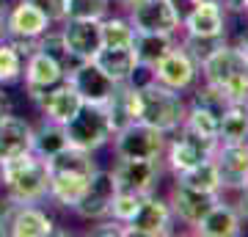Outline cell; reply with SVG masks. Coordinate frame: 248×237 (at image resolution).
<instances>
[{
	"label": "cell",
	"instance_id": "1",
	"mask_svg": "<svg viewBox=\"0 0 248 237\" xmlns=\"http://www.w3.org/2000/svg\"><path fill=\"white\" fill-rule=\"evenodd\" d=\"M185 111L187 102L179 91L160 86L152 78L146 83H135V122H143L163 135H171L182 127Z\"/></svg>",
	"mask_w": 248,
	"mask_h": 237
},
{
	"label": "cell",
	"instance_id": "26",
	"mask_svg": "<svg viewBox=\"0 0 248 237\" xmlns=\"http://www.w3.org/2000/svg\"><path fill=\"white\" fill-rule=\"evenodd\" d=\"M174 44L177 42L169 33H135L133 53L138 58V69H152Z\"/></svg>",
	"mask_w": 248,
	"mask_h": 237
},
{
	"label": "cell",
	"instance_id": "6",
	"mask_svg": "<svg viewBox=\"0 0 248 237\" xmlns=\"http://www.w3.org/2000/svg\"><path fill=\"white\" fill-rule=\"evenodd\" d=\"M218 141L213 138H202L190 132L187 127H179L177 132H171L169 141H166V152H163V166L169 168L171 174H179L185 168L202 163V160L213 158Z\"/></svg>",
	"mask_w": 248,
	"mask_h": 237
},
{
	"label": "cell",
	"instance_id": "11",
	"mask_svg": "<svg viewBox=\"0 0 248 237\" xmlns=\"http://www.w3.org/2000/svg\"><path fill=\"white\" fill-rule=\"evenodd\" d=\"M116 179H113V171L110 168H99L91 174L89 179V188H86V193L80 196V202L75 204V215L80 221H86V223H94V221H102L108 218V212H110V202H113L116 196Z\"/></svg>",
	"mask_w": 248,
	"mask_h": 237
},
{
	"label": "cell",
	"instance_id": "7",
	"mask_svg": "<svg viewBox=\"0 0 248 237\" xmlns=\"http://www.w3.org/2000/svg\"><path fill=\"white\" fill-rule=\"evenodd\" d=\"M130 22L138 33H169L177 36L182 28V9L177 0H138L130 6Z\"/></svg>",
	"mask_w": 248,
	"mask_h": 237
},
{
	"label": "cell",
	"instance_id": "43",
	"mask_svg": "<svg viewBox=\"0 0 248 237\" xmlns=\"http://www.w3.org/2000/svg\"><path fill=\"white\" fill-rule=\"evenodd\" d=\"M246 108H248V99H246Z\"/></svg>",
	"mask_w": 248,
	"mask_h": 237
},
{
	"label": "cell",
	"instance_id": "14",
	"mask_svg": "<svg viewBox=\"0 0 248 237\" xmlns=\"http://www.w3.org/2000/svg\"><path fill=\"white\" fill-rule=\"evenodd\" d=\"M66 80H69L72 88L80 94L83 105H99V108L108 105V99L113 97L116 86H119L94 61H78L66 72Z\"/></svg>",
	"mask_w": 248,
	"mask_h": 237
},
{
	"label": "cell",
	"instance_id": "32",
	"mask_svg": "<svg viewBox=\"0 0 248 237\" xmlns=\"http://www.w3.org/2000/svg\"><path fill=\"white\" fill-rule=\"evenodd\" d=\"M113 0H66V19H105Z\"/></svg>",
	"mask_w": 248,
	"mask_h": 237
},
{
	"label": "cell",
	"instance_id": "34",
	"mask_svg": "<svg viewBox=\"0 0 248 237\" xmlns=\"http://www.w3.org/2000/svg\"><path fill=\"white\" fill-rule=\"evenodd\" d=\"M33 9H39L53 25H61L66 19V0H25Z\"/></svg>",
	"mask_w": 248,
	"mask_h": 237
},
{
	"label": "cell",
	"instance_id": "15",
	"mask_svg": "<svg viewBox=\"0 0 248 237\" xmlns=\"http://www.w3.org/2000/svg\"><path fill=\"white\" fill-rule=\"evenodd\" d=\"M6 202V226L9 235L14 237H50L55 235V221L53 215L39 207V204H19L11 199Z\"/></svg>",
	"mask_w": 248,
	"mask_h": 237
},
{
	"label": "cell",
	"instance_id": "39",
	"mask_svg": "<svg viewBox=\"0 0 248 237\" xmlns=\"http://www.w3.org/2000/svg\"><path fill=\"white\" fill-rule=\"evenodd\" d=\"M6 9H9V6H6V3L0 0V19H3V14H6Z\"/></svg>",
	"mask_w": 248,
	"mask_h": 237
},
{
	"label": "cell",
	"instance_id": "13",
	"mask_svg": "<svg viewBox=\"0 0 248 237\" xmlns=\"http://www.w3.org/2000/svg\"><path fill=\"white\" fill-rule=\"evenodd\" d=\"M163 160H127L116 158V166L110 168L119 190H133L138 196L155 193L163 176Z\"/></svg>",
	"mask_w": 248,
	"mask_h": 237
},
{
	"label": "cell",
	"instance_id": "38",
	"mask_svg": "<svg viewBox=\"0 0 248 237\" xmlns=\"http://www.w3.org/2000/svg\"><path fill=\"white\" fill-rule=\"evenodd\" d=\"M6 113H11V102H9V97H6L3 86H0V119H3Z\"/></svg>",
	"mask_w": 248,
	"mask_h": 237
},
{
	"label": "cell",
	"instance_id": "2",
	"mask_svg": "<svg viewBox=\"0 0 248 237\" xmlns=\"http://www.w3.org/2000/svg\"><path fill=\"white\" fill-rule=\"evenodd\" d=\"M0 185L6 190V199L19 204H42L47 199V174L45 158H39L33 152L17 155L0 163Z\"/></svg>",
	"mask_w": 248,
	"mask_h": 237
},
{
	"label": "cell",
	"instance_id": "12",
	"mask_svg": "<svg viewBox=\"0 0 248 237\" xmlns=\"http://www.w3.org/2000/svg\"><path fill=\"white\" fill-rule=\"evenodd\" d=\"M63 78H66V69H63L58 61H53L47 53H42V50H33V53L25 58V63H22L25 94L33 105H39V102L45 99L47 91L55 88Z\"/></svg>",
	"mask_w": 248,
	"mask_h": 237
},
{
	"label": "cell",
	"instance_id": "29",
	"mask_svg": "<svg viewBox=\"0 0 248 237\" xmlns=\"http://www.w3.org/2000/svg\"><path fill=\"white\" fill-rule=\"evenodd\" d=\"M135 31L130 17H105L102 19V47H133L135 42Z\"/></svg>",
	"mask_w": 248,
	"mask_h": 237
},
{
	"label": "cell",
	"instance_id": "5",
	"mask_svg": "<svg viewBox=\"0 0 248 237\" xmlns=\"http://www.w3.org/2000/svg\"><path fill=\"white\" fill-rule=\"evenodd\" d=\"M113 152L116 158L127 160H163L166 152V141L169 135H163L160 130L149 127L143 122H133L122 127L119 132H113Z\"/></svg>",
	"mask_w": 248,
	"mask_h": 237
},
{
	"label": "cell",
	"instance_id": "23",
	"mask_svg": "<svg viewBox=\"0 0 248 237\" xmlns=\"http://www.w3.org/2000/svg\"><path fill=\"white\" fill-rule=\"evenodd\" d=\"M91 61L97 63L113 83L135 80V72H138V58H135L133 47H102Z\"/></svg>",
	"mask_w": 248,
	"mask_h": 237
},
{
	"label": "cell",
	"instance_id": "10",
	"mask_svg": "<svg viewBox=\"0 0 248 237\" xmlns=\"http://www.w3.org/2000/svg\"><path fill=\"white\" fill-rule=\"evenodd\" d=\"M229 11L223 9L218 0H193L187 11H182V33L193 39H223L229 19Z\"/></svg>",
	"mask_w": 248,
	"mask_h": 237
},
{
	"label": "cell",
	"instance_id": "21",
	"mask_svg": "<svg viewBox=\"0 0 248 237\" xmlns=\"http://www.w3.org/2000/svg\"><path fill=\"white\" fill-rule=\"evenodd\" d=\"M33 146V124L17 113L0 119V163L17 155H25Z\"/></svg>",
	"mask_w": 248,
	"mask_h": 237
},
{
	"label": "cell",
	"instance_id": "20",
	"mask_svg": "<svg viewBox=\"0 0 248 237\" xmlns=\"http://www.w3.org/2000/svg\"><path fill=\"white\" fill-rule=\"evenodd\" d=\"M193 235H199V237H237V235H243V218H240V212L234 210L232 202L218 199L202 215V221L193 226Z\"/></svg>",
	"mask_w": 248,
	"mask_h": 237
},
{
	"label": "cell",
	"instance_id": "42",
	"mask_svg": "<svg viewBox=\"0 0 248 237\" xmlns=\"http://www.w3.org/2000/svg\"><path fill=\"white\" fill-rule=\"evenodd\" d=\"M0 36H3V19H0Z\"/></svg>",
	"mask_w": 248,
	"mask_h": 237
},
{
	"label": "cell",
	"instance_id": "18",
	"mask_svg": "<svg viewBox=\"0 0 248 237\" xmlns=\"http://www.w3.org/2000/svg\"><path fill=\"white\" fill-rule=\"evenodd\" d=\"M213 160L221 174V190H240L248 185V141L246 143H218Z\"/></svg>",
	"mask_w": 248,
	"mask_h": 237
},
{
	"label": "cell",
	"instance_id": "9",
	"mask_svg": "<svg viewBox=\"0 0 248 237\" xmlns=\"http://www.w3.org/2000/svg\"><path fill=\"white\" fill-rule=\"evenodd\" d=\"M149 75L152 80H157L160 86L185 94V91H193L196 83H199V61L187 53L182 44H174L169 53L149 69Z\"/></svg>",
	"mask_w": 248,
	"mask_h": 237
},
{
	"label": "cell",
	"instance_id": "27",
	"mask_svg": "<svg viewBox=\"0 0 248 237\" xmlns=\"http://www.w3.org/2000/svg\"><path fill=\"white\" fill-rule=\"evenodd\" d=\"M63 146H69L63 124L50 122V119H45V116H42V124H39V127H33V146H31V152L47 160V158H53L55 152H61Z\"/></svg>",
	"mask_w": 248,
	"mask_h": 237
},
{
	"label": "cell",
	"instance_id": "40",
	"mask_svg": "<svg viewBox=\"0 0 248 237\" xmlns=\"http://www.w3.org/2000/svg\"><path fill=\"white\" fill-rule=\"evenodd\" d=\"M190 3H193V0H177V6H179V9H182V6H190Z\"/></svg>",
	"mask_w": 248,
	"mask_h": 237
},
{
	"label": "cell",
	"instance_id": "31",
	"mask_svg": "<svg viewBox=\"0 0 248 237\" xmlns=\"http://www.w3.org/2000/svg\"><path fill=\"white\" fill-rule=\"evenodd\" d=\"M36 50H42V53H47L53 61H58L63 66V69L69 72L72 66H75V61H72L69 50H66V44H63V36H61V28H50L47 33H42L39 39H36Z\"/></svg>",
	"mask_w": 248,
	"mask_h": 237
},
{
	"label": "cell",
	"instance_id": "3",
	"mask_svg": "<svg viewBox=\"0 0 248 237\" xmlns=\"http://www.w3.org/2000/svg\"><path fill=\"white\" fill-rule=\"evenodd\" d=\"M199 78L221 91L229 102H246L248 99V63L240 55L234 44H221L218 50L207 55L199 63Z\"/></svg>",
	"mask_w": 248,
	"mask_h": 237
},
{
	"label": "cell",
	"instance_id": "28",
	"mask_svg": "<svg viewBox=\"0 0 248 237\" xmlns=\"http://www.w3.org/2000/svg\"><path fill=\"white\" fill-rule=\"evenodd\" d=\"M218 122H221V113H215V111L199 105V102H187V111H185V122H182V127H187L190 132L202 135V138L218 141Z\"/></svg>",
	"mask_w": 248,
	"mask_h": 237
},
{
	"label": "cell",
	"instance_id": "35",
	"mask_svg": "<svg viewBox=\"0 0 248 237\" xmlns=\"http://www.w3.org/2000/svg\"><path fill=\"white\" fill-rule=\"evenodd\" d=\"M234 210L240 212V218L248 221V185L246 188H240V190H234Z\"/></svg>",
	"mask_w": 248,
	"mask_h": 237
},
{
	"label": "cell",
	"instance_id": "17",
	"mask_svg": "<svg viewBox=\"0 0 248 237\" xmlns=\"http://www.w3.org/2000/svg\"><path fill=\"white\" fill-rule=\"evenodd\" d=\"M53 28V22L33 9L31 3L19 0L14 6L6 9L3 14V39H25V42H36L42 33H47Z\"/></svg>",
	"mask_w": 248,
	"mask_h": 237
},
{
	"label": "cell",
	"instance_id": "4",
	"mask_svg": "<svg viewBox=\"0 0 248 237\" xmlns=\"http://www.w3.org/2000/svg\"><path fill=\"white\" fill-rule=\"evenodd\" d=\"M63 130H66L69 146H78V149L91 152V155L102 149L105 143H110V138H113L110 119H108L105 108L99 105H83L69 122L63 124Z\"/></svg>",
	"mask_w": 248,
	"mask_h": 237
},
{
	"label": "cell",
	"instance_id": "25",
	"mask_svg": "<svg viewBox=\"0 0 248 237\" xmlns=\"http://www.w3.org/2000/svg\"><path fill=\"white\" fill-rule=\"evenodd\" d=\"M248 141V108L246 102H229L218 122V143H246Z\"/></svg>",
	"mask_w": 248,
	"mask_h": 237
},
{
	"label": "cell",
	"instance_id": "8",
	"mask_svg": "<svg viewBox=\"0 0 248 237\" xmlns=\"http://www.w3.org/2000/svg\"><path fill=\"white\" fill-rule=\"evenodd\" d=\"M174 212H171L169 199L155 190L146 193L138 204L135 215L124 223V235L127 237H166L174 232Z\"/></svg>",
	"mask_w": 248,
	"mask_h": 237
},
{
	"label": "cell",
	"instance_id": "33",
	"mask_svg": "<svg viewBox=\"0 0 248 237\" xmlns=\"http://www.w3.org/2000/svg\"><path fill=\"white\" fill-rule=\"evenodd\" d=\"M141 199H143V196L133 193V190H116L113 202H110V212H108V218L119 221V223H127V221L135 215Z\"/></svg>",
	"mask_w": 248,
	"mask_h": 237
},
{
	"label": "cell",
	"instance_id": "36",
	"mask_svg": "<svg viewBox=\"0 0 248 237\" xmlns=\"http://www.w3.org/2000/svg\"><path fill=\"white\" fill-rule=\"evenodd\" d=\"M234 47L240 50V55H243V58H246V63H248V28H246V31H240Z\"/></svg>",
	"mask_w": 248,
	"mask_h": 237
},
{
	"label": "cell",
	"instance_id": "19",
	"mask_svg": "<svg viewBox=\"0 0 248 237\" xmlns=\"http://www.w3.org/2000/svg\"><path fill=\"white\" fill-rule=\"evenodd\" d=\"M221 199V193H202V190H190L185 185H177L171 188V196H169V204H171V212H174V221H182L185 226H196L202 215L215 202Z\"/></svg>",
	"mask_w": 248,
	"mask_h": 237
},
{
	"label": "cell",
	"instance_id": "30",
	"mask_svg": "<svg viewBox=\"0 0 248 237\" xmlns=\"http://www.w3.org/2000/svg\"><path fill=\"white\" fill-rule=\"evenodd\" d=\"M22 63L25 58L17 53V47L0 36V86H11L22 78Z\"/></svg>",
	"mask_w": 248,
	"mask_h": 237
},
{
	"label": "cell",
	"instance_id": "22",
	"mask_svg": "<svg viewBox=\"0 0 248 237\" xmlns=\"http://www.w3.org/2000/svg\"><path fill=\"white\" fill-rule=\"evenodd\" d=\"M36 108H39V111H42V116H45V119H50V122L66 124L72 116L83 108V99H80V94L72 88L69 80L63 78L55 88H50V91H47L45 99H42Z\"/></svg>",
	"mask_w": 248,
	"mask_h": 237
},
{
	"label": "cell",
	"instance_id": "16",
	"mask_svg": "<svg viewBox=\"0 0 248 237\" xmlns=\"http://www.w3.org/2000/svg\"><path fill=\"white\" fill-rule=\"evenodd\" d=\"M61 36L72 61H91L102 50V19H63Z\"/></svg>",
	"mask_w": 248,
	"mask_h": 237
},
{
	"label": "cell",
	"instance_id": "37",
	"mask_svg": "<svg viewBox=\"0 0 248 237\" xmlns=\"http://www.w3.org/2000/svg\"><path fill=\"white\" fill-rule=\"evenodd\" d=\"M226 11H234V14H243V3L246 0H218Z\"/></svg>",
	"mask_w": 248,
	"mask_h": 237
},
{
	"label": "cell",
	"instance_id": "24",
	"mask_svg": "<svg viewBox=\"0 0 248 237\" xmlns=\"http://www.w3.org/2000/svg\"><path fill=\"white\" fill-rule=\"evenodd\" d=\"M174 182L185 185L190 190H202V193H221V174H218V166H215L213 158L174 174Z\"/></svg>",
	"mask_w": 248,
	"mask_h": 237
},
{
	"label": "cell",
	"instance_id": "41",
	"mask_svg": "<svg viewBox=\"0 0 248 237\" xmlns=\"http://www.w3.org/2000/svg\"><path fill=\"white\" fill-rule=\"evenodd\" d=\"M243 14H248V0H246V3H243Z\"/></svg>",
	"mask_w": 248,
	"mask_h": 237
}]
</instances>
